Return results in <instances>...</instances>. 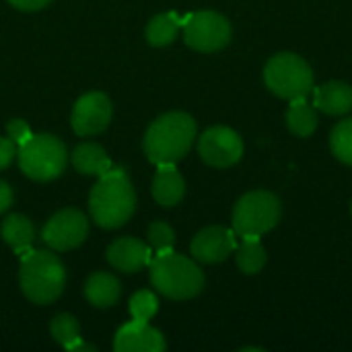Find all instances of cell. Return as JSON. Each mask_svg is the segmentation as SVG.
Listing matches in <instances>:
<instances>
[{
  "label": "cell",
  "mask_w": 352,
  "mask_h": 352,
  "mask_svg": "<svg viewBox=\"0 0 352 352\" xmlns=\"http://www.w3.org/2000/svg\"><path fill=\"white\" fill-rule=\"evenodd\" d=\"M136 210V192L124 169H109L89 194V214L101 229H120Z\"/></svg>",
  "instance_id": "6da1fadb"
},
{
  "label": "cell",
  "mask_w": 352,
  "mask_h": 352,
  "mask_svg": "<svg viewBox=\"0 0 352 352\" xmlns=\"http://www.w3.org/2000/svg\"><path fill=\"white\" fill-rule=\"evenodd\" d=\"M198 128L190 113L169 111L157 118L144 134V155L155 165L182 161L194 146Z\"/></svg>",
  "instance_id": "7a4b0ae2"
},
{
  "label": "cell",
  "mask_w": 352,
  "mask_h": 352,
  "mask_svg": "<svg viewBox=\"0 0 352 352\" xmlns=\"http://www.w3.org/2000/svg\"><path fill=\"white\" fill-rule=\"evenodd\" d=\"M19 285L31 303L50 305L64 293L66 268L56 254L45 250H29L21 256Z\"/></svg>",
  "instance_id": "3957f363"
},
{
  "label": "cell",
  "mask_w": 352,
  "mask_h": 352,
  "mask_svg": "<svg viewBox=\"0 0 352 352\" xmlns=\"http://www.w3.org/2000/svg\"><path fill=\"white\" fill-rule=\"evenodd\" d=\"M148 268L153 287L167 299H194L204 289V274L198 264L182 254H175L173 250L157 254Z\"/></svg>",
  "instance_id": "277c9868"
},
{
  "label": "cell",
  "mask_w": 352,
  "mask_h": 352,
  "mask_svg": "<svg viewBox=\"0 0 352 352\" xmlns=\"http://www.w3.org/2000/svg\"><path fill=\"white\" fill-rule=\"evenodd\" d=\"M21 171L33 182H52L66 169L68 153L54 134H33L16 153Z\"/></svg>",
  "instance_id": "5b68a950"
},
{
  "label": "cell",
  "mask_w": 352,
  "mask_h": 352,
  "mask_svg": "<svg viewBox=\"0 0 352 352\" xmlns=\"http://www.w3.org/2000/svg\"><path fill=\"white\" fill-rule=\"evenodd\" d=\"M280 214L278 196L266 190L248 192L233 208V231L241 237H260L278 225Z\"/></svg>",
  "instance_id": "8992f818"
},
{
  "label": "cell",
  "mask_w": 352,
  "mask_h": 352,
  "mask_svg": "<svg viewBox=\"0 0 352 352\" xmlns=\"http://www.w3.org/2000/svg\"><path fill=\"white\" fill-rule=\"evenodd\" d=\"M264 82L276 97L291 101L305 97L314 89V70L301 56L283 52L268 60L264 68Z\"/></svg>",
  "instance_id": "52a82bcc"
},
{
  "label": "cell",
  "mask_w": 352,
  "mask_h": 352,
  "mask_svg": "<svg viewBox=\"0 0 352 352\" xmlns=\"http://www.w3.org/2000/svg\"><path fill=\"white\" fill-rule=\"evenodd\" d=\"M184 41L196 52H219L231 41V25L219 12H194L186 19Z\"/></svg>",
  "instance_id": "ba28073f"
},
{
  "label": "cell",
  "mask_w": 352,
  "mask_h": 352,
  "mask_svg": "<svg viewBox=\"0 0 352 352\" xmlns=\"http://www.w3.org/2000/svg\"><path fill=\"white\" fill-rule=\"evenodd\" d=\"M89 235V219L78 208L58 210L43 227L41 239L54 252H70L85 243Z\"/></svg>",
  "instance_id": "9c48e42d"
},
{
  "label": "cell",
  "mask_w": 352,
  "mask_h": 352,
  "mask_svg": "<svg viewBox=\"0 0 352 352\" xmlns=\"http://www.w3.org/2000/svg\"><path fill=\"white\" fill-rule=\"evenodd\" d=\"M198 155L210 167H231L243 157L241 136L227 126H212L198 138Z\"/></svg>",
  "instance_id": "30bf717a"
},
{
  "label": "cell",
  "mask_w": 352,
  "mask_h": 352,
  "mask_svg": "<svg viewBox=\"0 0 352 352\" xmlns=\"http://www.w3.org/2000/svg\"><path fill=\"white\" fill-rule=\"evenodd\" d=\"M111 113H113V107H111L109 97L105 93L91 91L74 103L70 124L78 136H95L109 126Z\"/></svg>",
  "instance_id": "8fae6325"
},
{
  "label": "cell",
  "mask_w": 352,
  "mask_h": 352,
  "mask_svg": "<svg viewBox=\"0 0 352 352\" xmlns=\"http://www.w3.org/2000/svg\"><path fill=\"white\" fill-rule=\"evenodd\" d=\"M237 241L235 233L227 227H206L192 239L190 252L196 262L202 264H219L225 262L231 254H235Z\"/></svg>",
  "instance_id": "7c38bea8"
},
{
  "label": "cell",
  "mask_w": 352,
  "mask_h": 352,
  "mask_svg": "<svg viewBox=\"0 0 352 352\" xmlns=\"http://www.w3.org/2000/svg\"><path fill=\"white\" fill-rule=\"evenodd\" d=\"M167 342L163 334L148 326V322H130L122 326L113 340L116 352H163Z\"/></svg>",
  "instance_id": "4fadbf2b"
},
{
  "label": "cell",
  "mask_w": 352,
  "mask_h": 352,
  "mask_svg": "<svg viewBox=\"0 0 352 352\" xmlns=\"http://www.w3.org/2000/svg\"><path fill=\"white\" fill-rule=\"evenodd\" d=\"M153 260V250L148 243L136 237H120L107 248V262L120 272H140Z\"/></svg>",
  "instance_id": "5bb4252c"
},
{
  "label": "cell",
  "mask_w": 352,
  "mask_h": 352,
  "mask_svg": "<svg viewBox=\"0 0 352 352\" xmlns=\"http://www.w3.org/2000/svg\"><path fill=\"white\" fill-rule=\"evenodd\" d=\"M186 194V182L182 173L175 169V163L159 165V171L153 177V198L157 204L171 208L182 202Z\"/></svg>",
  "instance_id": "9a60e30c"
},
{
  "label": "cell",
  "mask_w": 352,
  "mask_h": 352,
  "mask_svg": "<svg viewBox=\"0 0 352 352\" xmlns=\"http://www.w3.org/2000/svg\"><path fill=\"white\" fill-rule=\"evenodd\" d=\"M122 285L109 272H93L85 283V297L97 309H109L120 301Z\"/></svg>",
  "instance_id": "2e32d148"
},
{
  "label": "cell",
  "mask_w": 352,
  "mask_h": 352,
  "mask_svg": "<svg viewBox=\"0 0 352 352\" xmlns=\"http://www.w3.org/2000/svg\"><path fill=\"white\" fill-rule=\"evenodd\" d=\"M72 167L82 175H103L111 169V159L97 142H82L70 153Z\"/></svg>",
  "instance_id": "e0dca14e"
},
{
  "label": "cell",
  "mask_w": 352,
  "mask_h": 352,
  "mask_svg": "<svg viewBox=\"0 0 352 352\" xmlns=\"http://www.w3.org/2000/svg\"><path fill=\"white\" fill-rule=\"evenodd\" d=\"M0 237L16 256H25L33 245L35 227L25 214H10L0 225Z\"/></svg>",
  "instance_id": "ac0fdd59"
},
{
  "label": "cell",
  "mask_w": 352,
  "mask_h": 352,
  "mask_svg": "<svg viewBox=\"0 0 352 352\" xmlns=\"http://www.w3.org/2000/svg\"><path fill=\"white\" fill-rule=\"evenodd\" d=\"M316 105L328 116H342L352 109V87L332 80L316 89Z\"/></svg>",
  "instance_id": "d6986e66"
},
{
  "label": "cell",
  "mask_w": 352,
  "mask_h": 352,
  "mask_svg": "<svg viewBox=\"0 0 352 352\" xmlns=\"http://www.w3.org/2000/svg\"><path fill=\"white\" fill-rule=\"evenodd\" d=\"M287 126L299 138H307V136H311L316 132L318 113L314 111L311 105H307L305 97L291 99V105H289V111H287Z\"/></svg>",
  "instance_id": "ffe728a7"
},
{
  "label": "cell",
  "mask_w": 352,
  "mask_h": 352,
  "mask_svg": "<svg viewBox=\"0 0 352 352\" xmlns=\"http://www.w3.org/2000/svg\"><path fill=\"white\" fill-rule=\"evenodd\" d=\"M182 27V21L175 12H163L151 19V23L146 25V41L155 47H165L169 43H173V39L177 37Z\"/></svg>",
  "instance_id": "44dd1931"
},
{
  "label": "cell",
  "mask_w": 352,
  "mask_h": 352,
  "mask_svg": "<svg viewBox=\"0 0 352 352\" xmlns=\"http://www.w3.org/2000/svg\"><path fill=\"white\" fill-rule=\"evenodd\" d=\"M237 268L243 274H258L266 266V250L262 248L258 237H243L235 248Z\"/></svg>",
  "instance_id": "7402d4cb"
},
{
  "label": "cell",
  "mask_w": 352,
  "mask_h": 352,
  "mask_svg": "<svg viewBox=\"0 0 352 352\" xmlns=\"http://www.w3.org/2000/svg\"><path fill=\"white\" fill-rule=\"evenodd\" d=\"M50 334L60 346L68 351L76 340H80V324L74 316L60 314L50 322Z\"/></svg>",
  "instance_id": "603a6c76"
},
{
  "label": "cell",
  "mask_w": 352,
  "mask_h": 352,
  "mask_svg": "<svg viewBox=\"0 0 352 352\" xmlns=\"http://www.w3.org/2000/svg\"><path fill=\"white\" fill-rule=\"evenodd\" d=\"M330 148L338 161L352 165V118L334 126L330 134Z\"/></svg>",
  "instance_id": "cb8c5ba5"
},
{
  "label": "cell",
  "mask_w": 352,
  "mask_h": 352,
  "mask_svg": "<svg viewBox=\"0 0 352 352\" xmlns=\"http://www.w3.org/2000/svg\"><path fill=\"white\" fill-rule=\"evenodd\" d=\"M146 243L155 254H163V252H171L175 245V231L171 229V225H167L165 221H155L148 225L146 231Z\"/></svg>",
  "instance_id": "d4e9b609"
},
{
  "label": "cell",
  "mask_w": 352,
  "mask_h": 352,
  "mask_svg": "<svg viewBox=\"0 0 352 352\" xmlns=\"http://www.w3.org/2000/svg\"><path fill=\"white\" fill-rule=\"evenodd\" d=\"M128 309L134 322H148L159 309V299L151 291H138L130 297Z\"/></svg>",
  "instance_id": "484cf974"
},
{
  "label": "cell",
  "mask_w": 352,
  "mask_h": 352,
  "mask_svg": "<svg viewBox=\"0 0 352 352\" xmlns=\"http://www.w3.org/2000/svg\"><path fill=\"white\" fill-rule=\"evenodd\" d=\"M6 134H8V138H10L16 146L25 144V142L33 136V132H31V128H29V124H27L25 120H10V122L6 124Z\"/></svg>",
  "instance_id": "4316f807"
},
{
  "label": "cell",
  "mask_w": 352,
  "mask_h": 352,
  "mask_svg": "<svg viewBox=\"0 0 352 352\" xmlns=\"http://www.w3.org/2000/svg\"><path fill=\"white\" fill-rule=\"evenodd\" d=\"M19 153V146L10 138H0V171L6 169Z\"/></svg>",
  "instance_id": "83f0119b"
},
{
  "label": "cell",
  "mask_w": 352,
  "mask_h": 352,
  "mask_svg": "<svg viewBox=\"0 0 352 352\" xmlns=\"http://www.w3.org/2000/svg\"><path fill=\"white\" fill-rule=\"evenodd\" d=\"M14 8L25 10V12H33V10H41L43 6H47L52 0H8Z\"/></svg>",
  "instance_id": "f1b7e54d"
},
{
  "label": "cell",
  "mask_w": 352,
  "mask_h": 352,
  "mask_svg": "<svg viewBox=\"0 0 352 352\" xmlns=\"http://www.w3.org/2000/svg\"><path fill=\"white\" fill-rule=\"evenodd\" d=\"M12 190H10V186L6 184V182H2L0 179V214L2 212H6L10 206H12Z\"/></svg>",
  "instance_id": "f546056e"
},
{
  "label": "cell",
  "mask_w": 352,
  "mask_h": 352,
  "mask_svg": "<svg viewBox=\"0 0 352 352\" xmlns=\"http://www.w3.org/2000/svg\"><path fill=\"white\" fill-rule=\"evenodd\" d=\"M70 352H76V351H89V352H95V346L93 344H87V342H82V338L80 340H76L70 349H68Z\"/></svg>",
  "instance_id": "4dcf8cb0"
},
{
  "label": "cell",
  "mask_w": 352,
  "mask_h": 352,
  "mask_svg": "<svg viewBox=\"0 0 352 352\" xmlns=\"http://www.w3.org/2000/svg\"><path fill=\"white\" fill-rule=\"evenodd\" d=\"M351 214H352V204H351Z\"/></svg>",
  "instance_id": "1f68e13d"
}]
</instances>
